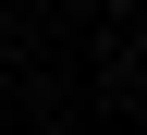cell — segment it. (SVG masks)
<instances>
[{"label": "cell", "instance_id": "1", "mask_svg": "<svg viewBox=\"0 0 147 135\" xmlns=\"http://www.w3.org/2000/svg\"><path fill=\"white\" fill-rule=\"evenodd\" d=\"M135 62H147V25H135Z\"/></svg>", "mask_w": 147, "mask_h": 135}]
</instances>
